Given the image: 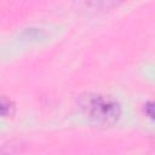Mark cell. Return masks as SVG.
<instances>
[{
	"instance_id": "cell-1",
	"label": "cell",
	"mask_w": 155,
	"mask_h": 155,
	"mask_svg": "<svg viewBox=\"0 0 155 155\" xmlns=\"http://www.w3.org/2000/svg\"><path fill=\"white\" fill-rule=\"evenodd\" d=\"M80 111L98 126H113L121 117V105L111 96L85 93L78 99Z\"/></svg>"
},
{
	"instance_id": "cell-2",
	"label": "cell",
	"mask_w": 155,
	"mask_h": 155,
	"mask_svg": "<svg viewBox=\"0 0 155 155\" xmlns=\"http://www.w3.org/2000/svg\"><path fill=\"white\" fill-rule=\"evenodd\" d=\"M15 113V104L5 96H0V116H12Z\"/></svg>"
},
{
	"instance_id": "cell-3",
	"label": "cell",
	"mask_w": 155,
	"mask_h": 155,
	"mask_svg": "<svg viewBox=\"0 0 155 155\" xmlns=\"http://www.w3.org/2000/svg\"><path fill=\"white\" fill-rule=\"evenodd\" d=\"M144 111H145V114L153 120V119H154V103H153V102L145 103V105H144Z\"/></svg>"
}]
</instances>
